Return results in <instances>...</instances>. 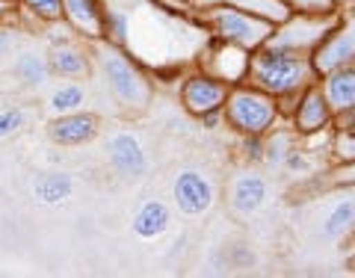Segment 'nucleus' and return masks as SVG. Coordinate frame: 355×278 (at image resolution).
Segmentation results:
<instances>
[{"mask_svg": "<svg viewBox=\"0 0 355 278\" xmlns=\"http://www.w3.org/2000/svg\"><path fill=\"white\" fill-rule=\"evenodd\" d=\"M246 80L252 86L270 92L272 98H293L320 77L311 65L308 53H293V51H279V48H263L249 53V71Z\"/></svg>", "mask_w": 355, "mask_h": 278, "instance_id": "nucleus-1", "label": "nucleus"}, {"mask_svg": "<svg viewBox=\"0 0 355 278\" xmlns=\"http://www.w3.org/2000/svg\"><path fill=\"white\" fill-rule=\"evenodd\" d=\"M95 60H98V69H101L110 95L116 98V104L121 110H128V113H146L154 98V86L146 77V71L125 53V48L101 42Z\"/></svg>", "mask_w": 355, "mask_h": 278, "instance_id": "nucleus-2", "label": "nucleus"}, {"mask_svg": "<svg viewBox=\"0 0 355 278\" xmlns=\"http://www.w3.org/2000/svg\"><path fill=\"white\" fill-rule=\"evenodd\" d=\"M279 98H272L270 92L252 83H234L228 89L225 104H222L225 125L243 137H266L279 121Z\"/></svg>", "mask_w": 355, "mask_h": 278, "instance_id": "nucleus-3", "label": "nucleus"}, {"mask_svg": "<svg viewBox=\"0 0 355 278\" xmlns=\"http://www.w3.org/2000/svg\"><path fill=\"white\" fill-rule=\"evenodd\" d=\"M202 21L214 30V36L219 42L228 44H240L246 51H258L266 44V39L272 36L275 24L261 15H252L246 9L228 6V3H216V6H205Z\"/></svg>", "mask_w": 355, "mask_h": 278, "instance_id": "nucleus-4", "label": "nucleus"}, {"mask_svg": "<svg viewBox=\"0 0 355 278\" xmlns=\"http://www.w3.org/2000/svg\"><path fill=\"white\" fill-rule=\"evenodd\" d=\"M338 24H340L338 12H326V15L299 12V15H291L287 21H282V24H275L266 44H270V48H279V51L308 53L311 57V51H314Z\"/></svg>", "mask_w": 355, "mask_h": 278, "instance_id": "nucleus-5", "label": "nucleus"}, {"mask_svg": "<svg viewBox=\"0 0 355 278\" xmlns=\"http://www.w3.org/2000/svg\"><path fill=\"white\" fill-rule=\"evenodd\" d=\"M228 89H231V83L219 80L216 74L193 71L190 77H184V83H181V104L187 113L196 119H202L207 113H219L228 98Z\"/></svg>", "mask_w": 355, "mask_h": 278, "instance_id": "nucleus-6", "label": "nucleus"}, {"mask_svg": "<svg viewBox=\"0 0 355 278\" xmlns=\"http://www.w3.org/2000/svg\"><path fill=\"white\" fill-rule=\"evenodd\" d=\"M355 62V21H340L329 36L311 51V65L317 77Z\"/></svg>", "mask_w": 355, "mask_h": 278, "instance_id": "nucleus-7", "label": "nucleus"}, {"mask_svg": "<svg viewBox=\"0 0 355 278\" xmlns=\"http://www.w3.org/2000/svg\"><path fill=\"white\" fill-rule=\"evenodd\" d=\"M172 198H175V207L184 216H205L216 202V186L205 172L184 169L178 172L172 184Z\"/></svg>", "mask_w": 355, "mask_h": 278, "instance_id": "nucleus-8", "label": "nucleus"}, {"mask_svg": "<svg viewBox=\"0 0 355 278\" xmlns=\"http://www.w3.org/2000/svg\"><path fill=\"white\" fill-rule=\"evenodd\" d=\"M320 237L329 243H349L355 237V184L338 186L335 198L320 219Z\"/></svg>", "mask_w": 355, "mask_h": 278, "instance_id": "nucleus-9", "label": "nucleus"}, {"mask_svg": "<svg viewBox=\"0 0 355 278\" xmlns=\"http://www.w3.org/2000/svg\"><path fill=\"white\" fill-rule=\"evenodd\" d=\"M335 113L326 101L323 89L317 83H311L308 89L296 95V107H293V130L302 133V137H314V133H323L326 128H331Z\"/></svg>", "mask_w": 355, "mask_h": 278, "instance_id": "nucleus-10", "label": "nucleus"}, {"mask_svg": "<svg viewBox=\"0 0 355 278\" xmlns=\"http://www.w3.org/2000/svg\"><path fill=\"white\" fill-rule=\"evenodd\" d=\"M107 160L113 166V172L125 181H137L148 172V157L142 142L128 130H119L107 139Z\"/></svg>", "mask_w": 355, "mask_h": 278, "instance_id": "nucleus-11", "label": "nucleus"}, {"mask_svg": "<svg viewBox=\"0 0 355 278\" xmlns=\"http://www.w3.org/2000/svg\"><path fill=\"white\" fill-rule=\"evenodd\" d=\"M98 121L95 113H86V110H77V113H65V116H53L48 121V139L53 146H62V148H77V146H86L98 137Z\"/></svg>", "mask_w": 355, "mask_h": 278, "instance_id": "nucleus-12", "label": "nucleus"}, {"mask_svg": "<svg viewBox=\"0 0 355 278\" xmlns=\"http://www.w3.org/2000/svg\"><path fill=\"white\" fill-rule=\"evenodd\" d=\"M104 18H107L104 0H62V21L80 39L104 42Z\"/></svg>", "mask_w": 355, "mask_h": 278, "instance_id": "nucleus-13", "label": "nucleus"}, {"mask_svg": "<svg viewBox=\"0 0 355 278\" xmlns=\"http://www.w3.org/2000/svg\"><path fill=\"white\" fill-rule=\"evenodd\" d=\"M51 65V77H62V80H86L92 74V57L83 44L74 39H65L51 44V51L44 53Z\"/></svg>", "mask_w": 355, "mask_h": 278, "instance_id": "nucleus-14", "label": "nucleus"}, {"mask_svg": "<svg viewBox=\"0 0 355 278\" xmlns=\"http://www.w3.org/2000/svg\"><path fill=\"white\" fill-rule=\"evenodd\" d=\"M266 198H270V186H266V177L261 172L249 169V172H240L231 181L228 202H231V210L240 216H254L266 205Z\"/></svg>", "mask_w": 355, "mask_h": 278, "instance_id": "nucleus-15", "label": "nucleus"}, {"mask_svg": "<svg viewBox=\"0 0 355 278\" xmlns=\"http://www.w3.org/2000/svg\"><path fill=\"white\" fill-rule=\"evenodd\" d=\"M320 89H323V95L335 116L355 113V62L323 74L320 77Z\"/></svg>", "mask_w": 355, "mask_h": 278, "instance_id": "nucleus-16", "label": "nucleus"}, {"mask_svg": "<svg viewBox=\"0 0 355 278\" xmlns=\"http://www.w3.org/2000/svg\"><path fill=\"white\" fill-rule=\"evenodd\" d=\"M169 228H172V210L166 202H160V198L142 202L130 219V231L139 240H160Z\"/></svg>", "mask_w": 355, "mask_h": 278, "instance_id": "nucleus-17", "label": "nucleus"}, {"mask_svg": "<svg viewBox=\"0 0 355 278\" xmlns=\"http://www.w3.org/2000/svg\"><path fill=\"white\" fill-rule=\"evenodd\" d=\"M249 53L246 48H240V44H228V42H222L219 48L214 51V60L207 62V69L210 74H216L219 80H225V83H243L246 80V71H249Z\"/></svg>", "mask_w": 355, "mask_h": 278, "instance_id": "nucleus-18", "label": "nucleus"}, {"mask_svg": "<svg viewBox=\"0 0 355 278\" xmlns=\"http://www.w3.org/2000/svg\"><path fill=\"white\" fill-rule=\"evenodd\" d=\"M12 74L24 89H39L51 80L48 57H44V53H36V51H21L12 62Z\"/></svg>", "mask_w": 355, "mask_h": 278, "instance_id": "nucleus-19", "label": "nucleus"}, {"mask_svg": "<svg viewBox=\"0 0 355 278\" xmlns=\"http://www.w3.org/2000/svg\"><path fill=\"white\" fill-rule=\"evenodd\" d=\"M71 193H74V181L65 172H44L33 181V196L42 205H62L71 198Z\"/></svg>", "mask_w": 355, "mask_h": 278, "instance_id": "nucleus-20", "label": "nucleus"}, {"mask_svg": "<svg viewBox=\"0 0 355 278\" xmlns=\"http://www.w3.org/2000/svg\"><path fill=\"white\" fill-rule=\"evenodd\" d=\"M335 133H331V154L338 163L355 160V113L335 116Z\"/></svg>", "mask_w": 355, "mask_h": 278, "instance_id": "nucleus-21", "label": "nucleus"}, {"mask_svg": "<svg viewBox=\"0 0 355 278\" xmlns=\"http://www.w3.org/2000/svg\"><path fill=\"white\" fill-rule=\"evenodd\" d=\"M86 104V86L80 83H62L51 92L48 98V110L51 116H65V113H77Z\"/></svg>", "mask_w": 355, "mask_h": 278, "instance_id": "nucleus-22", "label": "nucleus"}, {"mask_svg": "<svg viewBox=\"0 0 355 278\" xmlns=\"http://www.w3.org/2000/svg\"><path fill=\"white\" fill-rule=\"evenodd\" d=\"M219 3L246 9V12L261 15V18H266V21H272V24H282V21H287V18L293 15L291 6H287L284 0H219Z\"/></svg>", "mask_w": 355, "mask_h": 278, "instance_id": "nucleus-23", "label": "nucleus"}, {"mask_svg": "<svg viewBox=\"0 0 355 278\" xmlns=\"http://www.w3.org/2000/svg\"><path fill=\"white\" fill-rule=\"evenodd\" d=\"M18 12H27L42 24H57L62 21V0H18Z\"/></svg>", "mask_w": 355, "mask_h": 278, "instance_id": "nucleus-24", "label": "nucleus"}, {"mask_svg": "<svg viewBox=\"0 0 355 278\" xmlns=\"http://www.w3.org/2000/svg\"><path fill=\"white\" fill-rule=\"evenodd\" d=\"M128 33H130V21H128V15L121 12V9H107V18H104V42L125 48Z\"/></svg>", "mask_w": 355, "mask_h": 278, "instance_id": "nucleus-25", "label": "nucleus"}, {"mask_svg": "<svg viewBox=\"0 0 355 278\" xmlns=\"http://www.w3.org/2000/svg\"><path fill=\"white\" fill-rule=\"evenodd\" d=\"M293 148V133H279L272 130L270 139H263V160L270 166H282L284 154Z\"/></svg>", "mask_w": 355, "mask_h": 278, "instance_id": "nucleus-26", "label": "nucleus"}, {"mask_svg": "<svg viewBox=\"0 0 355 278\" xmlns=\"http://www.w3.org/2000/svg\"><path fill=\"white\" fill-rule=\"evenodd\" d=\"M24 110L21 107H9V110H0V139H9L24 128Z\"/></svg>", "mask_w": 355, "mask_h": 278, "instance_id": "nucleus-27", "label": "nucleus"}, {"mask_svg": "<svg viewBox=\"0 0 355 278\" xmlns=\"http://www.w3.org/2000/svg\"><path fill=\"white\" fill-rule=\"evenodd\" d=\"M291 6V12H311V15H326V12H338L335 0H284Z\"/></svg>", "mask_w": 355, "mask_h": 278, "instance_id": "nucleus-28", "label": "nucleus"}, {"mask_svg": "<svg viewBox=\"0 0 355 278\" xmlns=\"http://www.w3.org/2000/svg\"><path fill=\"white\" fill-rule=\"evenodd\" d=\"M282 166H284L287 172H296V175H305V172H311V160L305 157V151H296V148H291V151L284 154Z\"/></svg>", "mask_w": 355, "mask_h": 278, "instance_id": "nucleus-29", "label": "nucleus"}, {"mask_svg": "<svg viewBox=\"0 0 355 278\" xmlns=\"http://www.w3.org/2000/svg\"><path fill=\"white\" fill-rule=\"evenodd\" d=\"M243 154L249 163H261L263 160V137H246L243 139Z\"/></svg>", "mask_w": 355, "mask_h": 278, "instance_id": "nucleus-30", "label": "nucleus"}, {"mask_svg": "<svg viewBox=\"0 0 355 278\" xmlns=\"http://www.w3.org/2000/svg\"><path fill=\"white\" fill-rule=\"evenodd\" d=\"M331 184H335V186H349V184H355V160L340 163L338 169L331 172Z\"/></svg>", "mask_w": 355, "mask_h": 278, "instance_id": "nucleus-31", "label": "nucleus"}, {"mask_svg": "<svg viewBox=\"0 0 355 278\" xmlns=\"http://www.w3.org/2000/svg\"><path fill=\"white\" fill-rule=\"evenodd\" d=\"M15 6L18 3H9V0H0V27H3L6 24V21H15Z\"/></svg>", "mask_w": 355, "mask_h": 278, "instance_id": "nucleus-32", "label": "nucleus"}, {"mask_svg": "<svg viewBox=\"0 0 355 278\" xmlns=\"http://www.w3.org/2000/svg\"><path fill=\"white\" fill-rule=\"evenodd\" d=\"M9 48H12V36H9L6 27H0V57H6Z\"/></svg>", "mask_w": 355, "mask_h": 278, "instance_id": "nucleus-33", "label": "nucleus"}, {"mask_svg": "<svg viewBox=\"0 0 355 278\" xmlns=\"http://www.w3.org/2000/svg\"><path fill=\"white\" fill-rule=\"evenodd\" d=\"M175 3H181V6H196L198 0H175Z\"/></svg>", "mask_w": 355, "mask_h": 278, "instance_id": "nucleus-34", "label": "nucleus"}, {"mask_svg": "<svg viewBox=\"0 0 355 278\" xmlns=\"http://www.w3.org/2000/svg\"><path fill=\"white\" fill-rule=\"evenodd\" d=\"M335 3H349V0H335Z\"/></svg>", "mask_w": 355, "mask_h": 278, "instance_id": "nucleus-35", "label": "nucleus"}, {"mask_svg": "<svg viewBox=\"0 0 355 278\" xmlns=\"http://www.w3.org/2000/svg\"><path fill=\"white\" fill-rule=\"evenodd\" d=\"M9 3H18V0H9Z\"/></svg>", "mask_w": 355, "mask_h": 278, "instance_id": "nucleus-36", "label": "nucleus"}, {"mask_svg": "<svg viewBox=\"0 0 355 278\" xmlns=\"http://www.w3.org/2000/svg\"><path fill=\"white\" fill-rule=\"evenodd\" d=\"M352 263H355V258H352Z\"/></svg>", "mask_w": 355, "mask_h": 278, "instance_id": "nucleus-37", "label": "nucleus"}]
</instances>
